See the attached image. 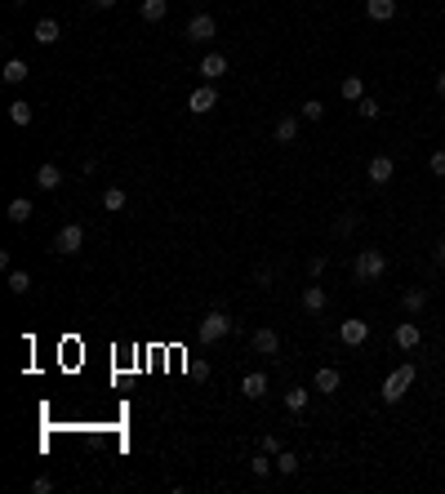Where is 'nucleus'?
<instances>
[{"mask_svg":"<svg viewBox=\"0 0 445 494\" xmlns=\"http://www.w3.org/2000/svg\"><path fill=\"white\" fill-rule=\"evenodd\" d=\"M418 379V365L414 361H405V365H396L388 379H383V405H396L405 392H410V383Z\"/></svg>","mask_w":445,"mask_h":494,"instance_id":"obj_1","label":"nucleus"},{"mask_svg":"<svg viewBox=\"0 0 445 494\" xmlns=\"http://www.w3.org/2000/svg\"><path fill=\"white\" fill-rule=\"evenodd\" d=\"M236 330V321L232 317H227V312L223 307H210L205 312V321H200L196 325V334H200V343H219V339H227V334H232Z\"/></svg>","mask_w":445,"mask_h":494,"instance_id":"obj_2","label":"nucleus"},{"mask_svg":"<svg viewBox=\"0 0 445 494\" xmlns=\"http://www.w3.org/2000/svg\"><path fill=\"white\" fill-rule=\"evenodd\" d=\"M383 272H388V254H383V249H360V254H356V268H352V276H356L360 285L379 281Z\"/></svg>","mask_w":445,"mask_h":494,"instance_id":"obj_3","label":"nucleus"},{"mask_svg":"<svg viewBox=\"0 0 445 494\" xmlns=\"http://www.w3.org/2000/svg\"><path fill=\"white\" fill-rule=\"evenodd\" d=\"M80 245H85V227H80V223H63V227H58V236H54V249H58L63 259L80 254Z\"/></svg>","mask_w":445,"mask_h":494,"instance_id":"obj_4","label":"nucleus"},{"mask_svg":"<svg viewBox=\"0 0 445 494\" xmlns=\"http://www.w3.org/2000/svg\"><path fill=\"white\" fill-rule=\"evenodd\" d=\"M214 36H219V22H214L210 14H191V18H187V41H196V45H210Z\"/></svg>","mask_w":445,"mask_h":494,"instance_id":"obj_5","label":"nucleus"},{"mask_svg":"<svg viewBox=\"0 0 445 494\" xmlns=\"http://www.w3.org/2000/svg\"><path fill=\"white\" fill-rule=\"evenodd\" d=\"M214 107H219V94H214V85L205 80V85H200V89L187 99V112H191V116H210Z\"/></svg>","mask_w":445,"mask_h":494,"instance_id":"obj_6","label":"nucleus"},{"mask_svg":"<svg viewBox=\"0 0 445 494\" xmlns=\"http://www.w3.org/2000/svg\"><path fill=\"white\" fill-rule=\"evenodd\" d=\"M339 339L347 343V347H360L370 339V321H356V317H347L343 325H339Z\"/></svg>","mask_w":445,"mask_h":494,"instance_id":"obj_7","label":"nucleus"},{"mask_svg":"<svg viewBox=\"0 0 445 494\" xmlns=\"http://www.w3.org/2000/svg\"><path fill=\"white\" fill-rule=\"evenodd\" d=\"M365 174H370V183H392V174H396V165H392V156H370V165H365Z\"/></svg>","mask_w":445,"mask_h":494,"instance_id":"obj_8","label":"nucleus"},{"mask_svg":"<svg viewBox=\"0 0 445 494\" xmlns=\"http://www.w3.org/2000/svg\"><path fill=\"white\" fill-rule=\"evenodd\" d=\"M249 343H254L258 356H276V352H281V334H276V330H254V334H249Z\"/></svg>","mask_w":445,"mask_h":494,"instance_id":"obj_9","label":"nucleus"},{"mask_svg":"<svg viewBox=\"0 0 445 494\" xmlns=\"http://www.w3.org/2000/svg\"><path fill=\"white\" fill-rule=\"evenodd\" d=\"M36 187H41V191H58V187H63V170H58L54 161H45L41 170H36Z\"/></svg>","mask_w":445,"mask_h":494,"instance_id":"obj_10","label":"nucleus"},{"mask_svg":"<svg viewBox=\"0 0 445 494\" xmlns=\"http://www.w3.org/2000/svg\"><path fill=\"white\" fill-rule=\"evenodd\" d=\"M326 307H330V294L321 290L316 281H312L307 290H303V312H312V317H321V312H326Z\"/></svg>","mask_w":445,"mask_h":494,"instance_id":"obj_11","label":"nucleus"},{"mask_svg":"<svg viewBox=\"0 0 445 494\" xmlns=\"http://www.w3.org/2000/svg\"><path fill=\"white\" fill-rule=\"evenodd\" d=\"M392 339H396V347H401V352H414L423 334H418V325H414V321H401V325H396V334H392Z\"/></svg>","mask_w":445,"mask_h":494,"instance_id":"obj_12","label":"nucleus"},{"mask_svg":"<svg viewBox=\"0 0 445 494\" xmlns=\"http://www.w3.org/2000/svg\"><path fill=\"white\" fill-rule=\"evenodd\" d=\"M240 396H249V401H263V396H268V375H245L240 379Z\"/></svg>","mask_w":445,"mask_h":494,"instance_id":"obj_13","label":"nucleus"},{"mask_svg":"<svg viewBox=\"0 0 445 494\" xmlns=\"http://www.w3.org/2000/svg\"><path fill=\"white\" fill-rule=\"evenodd\" d=\"M365 18L370 22H392L396 18V0H365Z\"/></svg>","mask_w":445,"mask_h":494,"instance_id":"obj_14","label":"nucleus"},{"mask_svg":"<svg viewBox=\"0 0 445 494\" xmlns=\"http://www.w3.org/2000/svg\"><path fill=\"white\" fill-rule=\"evenodd\" d=\"M31 36H36V45H58V41H63V27H58L54 18H41Z\"/></svg>","mask_w":445,"mask_h":494,"instance_id":"obj_15","label":"nucleus"},{"mask_svg":"<svg viewBox=\"0 0 445 494\" xmlns=\"http://www.w3.org/2000/svg\"><path fill=\"white\" fill-rule=\"evenodd\" d=\"M200 76L214 85L219 76H227V58H223V54H205V58H200Z\"/></svg>","mask_w":445,"mask_h":494,"instance_id":"obj_16","label":"nucleus"},{"mask_svg":"<svg viewBox=\"0 0 445 494\" xmlns=\"http://www.w3.org/2000/svg\"><path fill=\"white\" fill-rule=\"evenodd\" d=\"M339 383H343V375H339L334 365L316 370V392H321V396H334V392H339Z\"/></svg>","mask_w":445,"mask_h":494,"instance_id":"obj_17","label":"nucleus"},{"mask_svg":"<svg viewBox=\"0 0 445 494\" xmlns=\"http://www.w3.org/2000/svg\"><path fill=\"white\" fill-rule=\"evenodd\" d=\"M272 138H276V143H294V138H298V120H294V116H281V120L272 125Z\"/></svg>","mask_w":445,"mask_h":494,"instance_id":"obj_18","label":"nucleus"},{"mask_svg":"<svg viewBox=\"0 0 445 494\" xmlns=\"http://www.w3.org/2000/svg\"><path fill=\"white\" fill-rule=\"evenodd\" d=\"M5 214H9V223H18V227H22V223H27L36 210H31V201H27V196H14V201H9V210H5Z\"/></svg>","mask_w":445,"mask_h":494,"instance_id":"obj_19","label":"nucleus"},{"mask_svg":"<svg viewBox=\"0 0 445 494\" xmlns=\"http://www.w3.org/2000/svg\"><path fill=\"white\" fill-rule=\"evenodd\" d=\"M339 94H343V103H360V99H365V80H360V76H347L343 85H339Z\"/></svg>","mask_w":445,"mask_h":494,"instance_id":"obj_20","label":"nucleus"},{"mask_svg":"<svg viewBox=\"0 0 445 494\" xmlns=\"http://www.w3.org/2000/svg\"><path fill=\"white\" fill-rule=\"evenodd\" d=\"M0 76H5V85H22V80H27V63H22V58H9Z\"/></svg>","mask_w":445,"mask_h":494,"instance_id":"obj_21","label":"nucleus"},{"mask_svg":"<svg viewBox=\"0 0 445 494\" xmlns=\"http://www.w3.org/2000/svg\"><path fill=\"white\" fill-rule=\"evenodd\" d=\"M401 307L410 312V317H418V312L428 307V290H405V294H401Z\"/></svg>","mask_w":445,"mask_h":494,"instance_id":"obj_22","label":"nucleus"},{"mask_svg":"<svg viewBox=\"0 0 445 494\" xmlns=\"http://www.w3.org/2000/svg\"><path fill=\"white\" fill-rule=\"evenodd\" d=\"M143 18H147V22H161L165 14H170V0H143Z\"/></svg>","mask_w":445,"mask_h":494,"instance_id":"obj_23","label":"nucleus"},{"mask_svg":"<svg viewBox=\"0 0 445 494\" xmlns=\"http://www.w3.org/2000/svg\"><path fill=\"white\" fill-rule=\"evenodd\" d=\"M125 201H129V196H125L120 187H107V191H103V210H107V214H120V210H125Z\"/></svg>","mask_w":445,"mask_h":494,"instance_id":"obj_24","label":"nucleus"},{"mask_svg":"<svg viewBox=\"0 0 445 494\" xmlns=\"http://www.w3.org/2000/svg\"><path fill=\"white\" fill-rule=\"evenodd\" d=\"M276 472H281V477H294V472H298V454H294V450H281V454H276Z\"/></svg>","mask_w":445,"mask_h":494,"instance_id":"obj_25","label":"nucleus"},{"mask_svg":"<svg viewBox=\"0 0 445 494\" xmlns=\"http://www.w3.org/2000/svg\"><path fill=\"white\" fill-rule=\"evenodd\" d=\"M272 467H276V459H272L268 450H263V454H254V459H249V472H254V477H272Z\"/></svg>","mask_w":445,"mask_h":494,"instance_id":"obj_26","label":"nucleus"},{"mask_svg":"<svg viewBox=\"0 0 445 494\" xmlns=\"http://www.w3.org/2000/svg\"><path fill=\"white\" fill-rule=\"evenodd\" d=\"M307 388H290V392H285V409H294V414H298V409H307Z\"/></svg>","mask_w":445,"mask_h":494,"instance_id":"obj_27","label":"nucleus"},{"mask_svg":"<svg viewBox=\"0 0 445 494\" xmlns=\"http://www.w3.org/2000/svg\"><path fill=\"white\" fill-rule=\"evenodd\" d=\"M9 294H31V276L27 272H9Z\"/></svg>","mask_w":445,"mask_h":494,"instance_id":"obj_28","label":"nucleus"},{"mask_svg":"<svg viewBox=\"0 0 445 494\" xmlns=\"http://www.w3.org/2000/svg\"><path fill=\"white\" fill-rule=\"evenodd\" d=\"M356 112L365 116V120H379V116H383V103H379V99H370V94H365V99L356 103Z\"/></svg>","mask_w":445,"mask_h":494,"instance_id":"obj_29","label":"nucleus"},{"mask_svg":"<svg viewBox=\"0 0 445 494\" xmlns=\"http://www.w3.org/2000/svg\"><path fill=\"white\" fill-rule=\"evenodd\" d=\"M9 120H14V125H31V107L22 103V99H18V103H9Z\"/></svg>","mask_w":445,"mask_h":494,"instance_id":"obj_30","label":"nucleus"},{"mask_svg":"<svg viewBox=\"0 0 445 494\" xmlns=\"http://www.w3.org/2000/svg\"><path fill=\"white\" fill-rule=\"evenodd\" d=\"M298 116H303V120H321V116H326V103H321V99H307L303 107H298Z\"/></svg>","mask_w":445,"mask_h":494,"instance_id":"obj_31","label":"nucleus"},{"mask_svg":"<svg viewBox=\"0 0 445 494\" xmlns=\"http://www.w3.org/2000/svg\"><path fill=\"white\" fill-rule=\"evenodd\" d=\"M428 170L437 174V178H445V152H432V161H428Z\"/></svg>","mask_w":445,"mask_h":494,"instance_id":"obj_32","label":"nucleus"},{"mask_svg":"<svg viewBox=\"0 0 445 494\" xmlns=\"http://www.w3.org/2000/svg\"><path fill=\"white\" fill-rule=\"evenodd\" d=\"M263 450H268V454H281L285 445H281V437H276V432H268V437H263Z\"/></svg>","mask_w":445,"mask_h":494,"instance_id":"obj_33","label":"nucleus"},{"mask_svg":"<svg viewBox=\"0 0 445 494\" xmlns=\"http://www.w3.org/2000/svg\"><path fill=\"white\" fill-rule=\"evenodd\" d=\"M352 227H356V214H343V219L334 223V232H339V236H347V232H352Z\"/></svg>","mask_w":445,"mask_h":494,"instance_id":"obj_34","label":"nucleus"},{"mask_svg":"<svg viewBox=\"0 0 445 494\" xmlns=\"http://www.w3.org/2000/svg\"><path fill=\"white\" fill-rule=\"evenodd\" d=\"M321 272H326V259H321V254H316V259H312V263H307V276H312V281H321Z\"/></svg>","mask_w":445,"mask_h":494,"instance_id":"obj_35","label":"nucleus"},{"mask_svg":"<svg viewBox=\"0 0 445 494\" xmlns=\"http://www.w3.org/2000/svg\"><path fill=\"white\" fill-rule=\"evenodd\" d=\"M31 490H36V494H50V490H54V481H50V477H36V486H31Z\"/></svg>","mask_w":445,"mask_h":494,"instance_id":"obj_36","label":"nucleus"},{"mask_svg":"<svg viewBox=\"0 0 445 494\" xmlns=\"http://www.w3.org/2000/svg\"><path fill=\"white\" fill-rule=\"evenodd\" d=\"M437 263H441V268H445V236L437 240Z\"/></svg>","mask_w":445,"mask_h":494,"instance_id":"obj_37","label":"nucleus"},{"mask_svg":"<svg viewBox=\"0 0 445 494\" xmlns=\"http://www.w3.org/2000/svg\"><path fill=\"white\" fill-rule=\"evenodd\" d=\"M437 94L445 99V71H437Z\"/></svg>","mask_w":445,"mask_h":494,"instance_id":"obj_38","label":"nucleus"},{"mask_svg":"<svg viewBox=\"0 0 445 494\" xmlns=\"http://www.w3.org/2000/svg\"><path fill=\"white\" fill-rule=\"evenodd\" d=\"M89 5H94V9H112L116 0H89Z\"/></svg>","mask_w":445,"mask_h":494,"instance_id":"obj_39","label":"nucleus"},{"mask_svg":"<svg viewBox=\"0 0 445 494\" xmlns=\"http://www.w3.org/2000/svg\"><path fill=\"white\" fill-rule=\"evenodd\" d=\"M9 5H14V9H22V5H27V0H9Z\"/></svg>","mask_w":445,"mask_h":494,"instance_id":"obj_40","label":"nucleus"}]
</instances>
